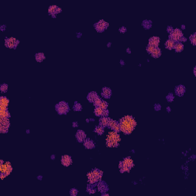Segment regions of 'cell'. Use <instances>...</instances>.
<instances>
[{
  "label": "cell",
  "instance_id": "obj_1",
  "mask_svg": "<svg viewBox=\"0 0 196 196\" xmlns=\"http://www.w3.org/2000/svg\"><path fill=\"white\" fill-rule=\"evenodd\" d=\"M120 130L125 134H130L136 127V122L131 116H126L123 117L120 121Z\"/></svg>",
  "mask_w": 196,
  "mask_h": 196
},
{
  "label": "cell",
  "instance_id": "obj_2",
  "mask_svg": "<svg viewBox=\"0 0 196 196\" xmlns=\"http://www.w3.org/2000/svg\"><path fill=\"white\" fill-rule=\"evenodd\" d=\"M120 141V136L116 132H110L107 137L106 144L108 147L113 148L117 147L119 146V143Z\"/></svg>",
  "mask_w": 196,
  "mask_h": 196
},
{
  "label": "cell",
  "instance_id": "obj_3",
  "mask_svg": "<svg viewBox=\"0 0 196 196\" xmlns=\"http://www.w3.org/2000/svg\"><path fill=\"white\" fill-rule=\"evenodd\" d=\"M102 175H103V172L97 169H94L87 174L88 182L90 184H94L102 178Z\"/></svg>",
  "mask_w": 196,
  "mask_h": 196
},
{
  "label": "cell",
  "instance_id": "obj_4",
  "mask_svg": "<svg viewBox=\"0 0 196 196\" xmlns=\"http://www.w3.org/2000/svg\"><path fill=\"white\" fill-rule=\"evenodd\" d=\"M133 167V162L130 158H126L120 163V168L121 172H130V169Z\"/></svg>",
  "mask_w": 196,
  "mask_h": 196
},
{
  "label": "cell",
  "instance_id": "obj_5",
  "mask_svg": "<svg viewBox=\"0 0 196 196\" xmlns=\"http://www.w3.org/2000/svg\"><path fill=\"white\" fill-rule=\"evenodd\" d=\"M55 109L59 114H66L69 111V106L66 102L62 101L55 106Z\"/></svg>",
  "mask_w": 196,
  "mask_h": 196
},
{
  "label": "cell",
  "instance_id": "obj_6",
  "mask_svg": "<svg viewBox=\"0 0 196 196\" xmlns=\"http://www.w3.org/2000/svg\"><path fill=\"white\" fill-rule=\"evenodd\" d=\"M183 37V35H182V31L180 30V29H174L172 32H171L170 34V39L171 40H172L173 42H179V41H181L182 40V38Z\"/></svg>",
  "mask_w": 196,
  "mask_h": 196
},
{
  "label": "cell",
  "instance_id": "obj_7",
  "mask_svg": "<svg viewBox=\"0 0 196 196\" xmlns=\"http://www.w3.org/2000/svg\"><path fill=\"white\" fill-rule=\"evenodd\" d=\"M19 42L16 40L14 38H6L5 39V46L9 48H15L16 46L19 44Z\"/></svg>",
  "mask_w": 196,
  "mask_h": 196
},
{
  "label": "cell",
  "instance_id": "obj_8",
  "mask_svg": "<svg viewBox=\"0 0 196 196\" xmlns=\"http://www.w3.org/2000/svg\"><path fill=\"white\" fill-rule=\"evenodd\" d=\"M107 27H108V23L105 22L103 20H100L98 23H96L95 24L96 30L98 32H103L105 29L107 28Z\"/></svg>",
  "mask_w": 196,
  "mask_h": 196
},
{
  "label": "cell",
  "instance_id": "obj_9",
  "mask_svg": "<svg viewBox=\"0 0 196 196\" xmlns=\"http://www.w3.org/2000/svg\"><path fill=\"white\" fill-rule=\"evenodd\" d=\"M12 170V168L10 162H7L5 164L1 165V172H3V173L6 174L7 175L11 173Z\"/></svg>",
  "mask_w": 196,
  "mask_h": 196
},
{
  "label": "cell",
  "instance_id": "obj_10",
  "mask_svg": "<svg viewBox=\"0 0 196 196\" xmlns=\"http://www.w3.org/2000/svg\"><path fill=\"white\" fill-rule=\"evenodd\" d=\"M109 128H111L112 130H113L115 132H118L120 130V123L116 122L113 120H110L109 119V123H108V126Z\"/></svg>",
  "mask_w": 196,
  "mask_h": 196
},
{
  "label": "cell",
  "instance_id": "obj_11",
  "mask_svg": "<svg viewBox=\"0 0 196 196\" xmlns=\"http://www.w3.org/2000/svg\"><path fill=\"white\" fill-rule=\"evenodd\" d=\"M61 163L64 165L65 166H69L70 164L72 163V159L69 155H63L61 157Z\"/></svg>",
  "mask_w": 196,
  "mask_h": 196
},
{
  "label": "cell",
  "instance_id": "obj_12",
  "mask_svg": "<svg viewBox=\"0 0 196 196\" xmlns=\"http://www.w3.org/2000/svg\"><path fill=\"white\" fill-rule=\"evenodd\" d=\"M76 138L77 139L78 142H84V141L86 139V134H85V132L82 130H78L76 133Z\"/></svg>",
  "mask_w": 196,
  "mask_h": 196
},
{
  "label": "cell",
  "instance_id": "obj_13",
  "mask_svg": "<svg viewBox=\"0 0 196 196\" xmlns=\"http://www.w3.org/2000/svg\"><path fill=\"white\" fill-rule=\"evenodd\" d=\"M9 100H8L6 97H1V100H0V109H1V110H3V109H7V106L9 105Z\"/></svg>",
  "mask_w": 196,
  "mask_h": 196
},
{
  "label": "cell",
  "instance_id": "obj_14",
  "mask_svg": "<svg viewBox=\"0 0 196 196\" xmlns=\"http://www.w3.org/2000/svg\"><path fill=\"white\" fill-rule=\"evenodd\" d=\"M159 38L158 37H156V36H154V37H152L150 40H149V44L150 45H152L154 47H156L157 48L159 44Z\"/></svg>",
  "mask_w": 196,
  "mask_h": 196
},
{
  "label": "cell",
  "instance_id": "obj_15",
  "mask_svg": "<svg viewBox=\"0 0 196 196\" xmlns=\"http://www.w3.org/2000/svg\"><path fill=\"white\" fill-rule=\"evenodd\" d=\"M61 12V9H59V8L56 5H51L50 8H49V9H48V12L49 14L52 15L53 16H54V15L55 14H58L59 12Z\"/></svg>",
  "mask_w": 196,
  "mask_h": 196
},
{
  "label": "cell",
  "instance_id": "obj_16",
  "mask_svg": "<svg viewBox=\"0 0 196 196\" xmlns=\"http://www.w3.org/2000/svg\"><path fill=\"white\" fill-rule=\"evenodd\" d=\"M111 95H112V91L110 89H109L108 87L103 88V90H102V96L108 99L111 97Z\"/></svg>",
  "mask_w": 196,
  "mask_h": 196
},
{
  "label": "cell",
  "instance_id": "obj_17",
  "mask_svg": "<svg viewBox=\"0 0 196 196\" xmlns=\"http://www.w3.org/2000/svg\"><path fill=\"white\" fill-rule=\"evenodd\" d=\"M98 95H97V93L94 91H93V92H90L89 94L87 95V100L89 102H90V103H93L97 98H98Z\"/></svg>",
  "mask_w": 196,
  "mask_h": 196
},
{
  "label": "cell",
  "instance_id": "obj_18",
  "mask_svg": "<svg viewBox=\"0 0 196 196\" xmlns=\"http://www.w3.org/2000/svg\"><path fill=\"white\" fill-rule=\"evenodd\" d=\"M98 190L100 192H102V193L108 191V186L106 184V182H99V184H98Z\"/></svg>",
  "mask_w": 196,
  "mask_h": 196
},
{
  "label": "cell",
  "instance_id": "obj_19",
  "mask_svg": "<svg viewBox=\"0 0 196 196\" xmlns=\"http://www.w3.org/2000/svg\"><path fill=\"white\" fill-rule=\"evenodd\" d=\"M185 88L182 85H179L175 87V93L178 96H182L185 93Z\"/></svg>",
  "mask_w": 196,
  "mask_h": 196
},
{
  "label": "cell",
  "instance_id": "obj_20",
  "mask_svg": "<svg viewBox=\"0 0 196 196\" xmlns=\"http://www.w3.org/2000/svg\"><path fill=\"white\" fill-rule=\"evenodd\" d=\"M84 146L85 148H87V149H93L95 147V144L93 142V140L91 139H85L84 140Z\"/></svg>",
  "mask_w": 196,
  "mask_h": 196
},
{
  "label": "cell",
  "instance_id": "obj_21",
  "mask_svg": "<svg viewBox=\"0 0 196 196\" xmlns=\"http://www.w3.org/2000/svg\"><path fill=\"white\" fill-rule=\"evenodd\" d=\"M109 121V118H108V117H106V116L101 117L100 119V126L103 127H107Z\"/></svg>",
  "mask_w": 196,
  "mask_h": 196
},
{
  "label": "cell",
  "instance_id": "obj_22",
  "mask_svg": "<svg viewBox=\"0 0 196 196\" xmlns=\"http://www.w3.org/2000/svg\"><path fill=\"white\" fill-rule=\"evenodd\" d=\"M9 120L8 118H1L0 120V127H9Z\"/></svg>",
  "mask_w": 196,
  "mask_h": 196
},
{
  "label": "cell",
  "instance_id": "obj_23",
  "mask_svg": "<svg viewBox=\"0 0 196 196\" xmlns=\"http://www.w3.org/2000/svg\"><path fill=\"white\" fill-rule=\"evenodd\" d=\"M152 54V56L153 57V58H159L160 56H161V54H162V51H161V50H160V48H159L158 47L157 48H156L154 51H153V52L151 54Z\"/></svg>",
  "mask_w": 196,
  "mask_h": 196
},
{
  "label": "cell",
  "instance_id": "obj_24",
  "mask_svg": "<svg viewBox=\"0 0 196 196\" xmlns=\"http://www.w3.org/2000/svg\"><path fill=\"white\" fill-rule=\"evenodd\" d=\"M166 48L169 50H171L172 48H174V46H175V42H173L171 39H169V40L166 42Z\"/></svg>",
  "mask_w": 196,
  "mask_h": 196
},
{
  "label": "cell",
  "instance_id": "obj_25",
  "mask_svg": "<svg viewBox=\"0 0 196 196\" xmlns=\"http://www.w3.org/2000/svg\"><path fill=\"white\" fill-rule=\"evenodd\" d=\"M174 48H175V51H177V52H181L184 49V45L182 43L178 42V43L175 44Z\"/></svg>",
  "mask_w": 196,
  "mask_h": 196
},
{
  "label": "cell",
  "instance_id": "obj_26",
  "mask_svg": "<svg viewBox=\"0 0 196 196\" xmlns=\"http://www.w3.org/2000/svg\"><path fill=\"white\" fill-rule=\"evenodd\" d=\"M0 115H1V118H9L10 116V113L8 111V109H3V110H1L0 112Z\"/></svg>",
  "mask_w": 196,
  "mask_h": 196
},
{
  "label": "cell",
  "instance_id": "obj_27",
  "mask_svg": "<svg viewBox=\"0 0 196 196\" xmlns=\"http://www.w3.org/2000/svg\"><path fill=\"white\" fill-rule=\"evenodd\" d=\"M35 59L38 62H42L43 60L45 59V56L43 53H38V54H35Z\"/></svg>",
  "mask_w": 196,
  "mask_h": 196
},
{
  "label": "cell",
  "instance_id": "obj_28",
  "mask_svg": "<svg viewBox=\"0 0 196 196\" xmlns=\"http://www.w3.org/2000/svg\"><path fill=\"white\" fill-rule=\"evenodd\" d=\"M143 26L146 29H150L152 27V22L150 20H146L143 22Z\"/></svg>",
  "mask_w": 196,
  "mask_h": 196
},
{
  "label": "cell",
  "instance_id": "obj_29",
  "mask_svg": "<svg viewBox=\"0 0 196 196\" xmlns=\"http://www.w3.org/2000/svg\"><path fill=\"white\" fill-rule=\"evenodd\" d=\"M103 111L104 109L100 108V107H96V109H94V114L97 116H100L103 115Z\"/></svg>",
  "mask_w": 196,
  "mask_h": 196
},
{
  "label": "cell",
  "instance_id": "obj_30",
  "mask_svg": "<svg viewBox=\"0 0 196 196\" xmlns=\"http://www.w3.org/2000/svg\"><path fill=\"white\" fill-rule=\"evenodd\" d=\"M94 131L97 132V133H98L99 135H102L104 133V129H103V127H101V126H100V127H96V128H95V130H94Z\"/></svg>",
  "mask_w": 196,
  "mask_h": 196
},
{
  "label": "cell",
  "instance_id": "obj_31",
  "mask_svg": "<svg viewBox=\"0 0 196 196\" xmlns=\"http://www.w3.org/2000/svg\"><path fill=\"white\" fill-rule=\"evenodd\" d=\"M73 109H74L75 111H81L82 109V106L80 104H78L77 102H76L75 104L73 107Z\"/></svg>",
  "mask_w": 196,
  "mask_h": 196
},
{
  "label": "cell",
  "instance_id": "obj_32",
  "mask_svg": "<svg viewBox=\"0 0 196 196\" xmlns=\"http://www.w3.org/2000/svg\"><path fill=\"white\" fill-rule=\"evenodd\" d=\"M155 48H156V47H154L152 45H150V44H149L148 47L146 48V50H147V51L150 53V54H152Z\"/></svg>",
  "mask_w": 196,
  "mask_h": 196
},
{
  "label": "cell",
  "instance_id": "obj_33",
  "mask_svg": "<svg viewBox=\"0 0 196 196\" xmlns=\"http://www.w3.org/2000/svg\"><path fill=\"white\" fill-rule=\"evenodd\" d=\"M107 107H108V104L107 103V102H105V101H101V104H100V105L99 107L102 108L103 109H107Z\"/></svg>",
  "mask_w": 196,
  "mask_h": 196
},
{
  "label": "cell",
  "instance_id": "obj_34",
  "mask_svg": "<svg viewBox=\"0 0 196 196\" xmlns=\"http://www.w3.org/2000/svg\"><path fill=\"white\" fill-rule=\"evenodd\" d=\"M0 90H1V91H2V93H5V92L7 91V90H8V85H7L6 84H2L1 87H0Z\"/></svg>",
  "mask_w": 196,
  "mask_h": 196
},
{
  "label": "cell",
  "instance_id": "obj_35",
  "mask_svg": "<svg viewBox=\"0 0 196 196\" xmlns=\"http://www.w3.org/2000/svg\"><path fill=\"white\" fill-rule=\"evenodd\" d=\"M101 100L98 97L94 102H93V104H94V106L96 107H100V104H101Z\"/></svg>",
  "mask_w": 196,
  "mask_h": 196
},
{
  "label": "cell",
  "instance_id": "obj_36",
  "mask_svg": "<svg viewBox=\"0 0 196 196\" xmlns=\"http://www.w3.org/2000/svg\"><path fill=\"white\" fill-rule=\"evenodd\" d=\"M87 191L89 193H90V194H91V193H95V192H96V191H95V189H93V187H90V185H88V186H87Z\"/></svg>",
  "mask_w": 196,
  "mask_h": 196
},
{
  "label": "cell",
  "instance_id": "obj_37",
  "mask_svg": "<svg viewBox=\"0 0 196 196\" xmlns=\"http://www.w3.org/2000/svg\"><path fill=\"white\" fill-rule=\"evenodd\" d=\"M70 194L71 196H76L77 195V190L76 189H72L70 192Z\"/></svg>",
  "mask_w": 196,
  "mask_h": 196
},
{
  "label": "cell",
  "instance_id": "obj_38",
  "mask_svg": "<svg viewBox=\"0 0 196 196\" xmlns=\"http://www.w3.org/2000/svg\"><path fill=\"white\" fill-rule=\"evenodd\" d=\"M8 130H9V128L4 127H0V131H1V132H2V133H6L8 132Z\"/></svg>",
  "mask_w": 196,
  "mask_h": 196
},
{
  "label": "cell",
  "instance_id": "obj_39",
  "mask_svg": "<svg viewBox=\"0 0 196 196\" xmlns=\"http://www.w3.org/2000/svg\"><path fill=\"white\" fill-rule=\"evenodd\" d=\"M190 41L192 42V43L194 45H195V42H196V41H195V34L192 35L190 37Z\"/></svg>",
  "mask_w": 196,
  "mask_h": 196
},
{
  "label": "cell",
  "instance_id": "obj_40",
  "mask_svg": "<svg viewBox=\"0 0 196 196\" xmlns=\"http://www.w3.org/2000/svg\"><path fill=\"white\" fill-rule=\"evenodd\" d=\"M166 98H167V100L169 101V102H171V101H172V100H174V97H173V95L172 94V93H169V94L167 96Z\"/></svg>",
  "mask_w": 196,
  "mask_h": 196
},
{
  "label": "cell",
  "instance_id": "obj_41",
  "mask_svg": "<svg viewBox=\"0 0 196 196\" xmlns=\"http://www.w3.org/2000/svg\"><path fill=\"white\" fill-rule=\"evenodd\" d=\"M108 114H109V111L107 110V109H104V111H103V116H108Z\"/></svg>",
  "mask_w": 196,
  "mask_h": 196
},
{
  "label": "cell",
  "instance_id": "obj_42",
  "mask_svg": "<svg viewBox=\"0 0 196 196\" xmlns=\"http://www.w3.org/2000/svg\"><path fill=\"white\" fill-rule=\"evenodd\" d=\"M120 32L121 33H124V32H127V28H125V27L120 28Z\"/></svg>",
  "mask_w": 196,
  "mask_h": 196
},
{
  "label": "cell",
  "instance_id": "obj_43",
  "mask_svg": "<svg viewBox=\"0 0 196 196\" xmlns=\"http://www.w3.org/2000/svg\"><path fill=\"white\" fill-rule=\"evenodd\" d=\"M167 30H168V32H169L171 33V32H172V31H173V28H172V27H170V26H169V27L167 28Z\"/></svg>",
  "mask_w": 196,
  "mask_h": 196
},
{
  "label": "cell",
  "instance_id": "obj_44",
  "mask_svg": "<svg viewBox=\"0 0 196 196\" xmlns=\"http://www.w3.org/2000/svg\"><path fill=\"white\" fill-rule=\"evenodd\" d=\"M7 175L6 174H5V173H3V172H1V178L2 179H3L5 176H6Z\"/></svg>",
  "mask_w": 196,
  "mask_h": 196
},
{
  "label": "cell",
  "instance_id": "obj_45",
  "mask_svg": "<svg viewBox=\"0 0 196 196\" xmlns=\"http://www.w3.org/2000/svg\"><path fill=\"white\" fill-rule=\"evenodd\" d=\"M160 108H161V107L159 106V105H155V109H156V110H159Z\"/></svg>",
  "mask_w": 196,
  "mask_h": 196
},
{
  "label": "cell",
  "instance_id": "obj_46",
  "mask_svg": "<svg viewBox=\"0 0 196 196\" xmlns=\"http://www.w3.org/2000/svg\"><path fill=\"white\" fill-rule=\"evenodd\" d=\"M73 126H74V127H77V122H74V123H73Z\"/></svg>",
  "mask_w": 196,
  "mask_h": 196
}]
</instances>
